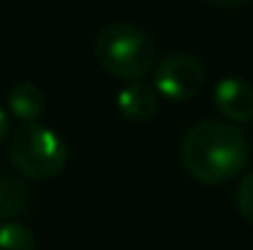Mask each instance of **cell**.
<instances>
[{
    "instance_id": "ba28073f",
    "label": "cell",
    "mask_w": 253,
    "mask_h": 250,
    "mask_svg": "<svg viewBox=\"0 0 253 250\" xmlns=\"http://www.w3.org/2000/svg\"><path fill=\"white\" fill-rule=\"evenodd\" d=\"M30 191L15 174L0 172V221H12L27 211Z\"/></svg>"
},
{
    "instance_id": "7a4b0ae2",
    "label": "cell",
    "mask_w": 253,
    "mask_h": 250,
    "mask_svg": "<svg viewBox=\"0 0 253 250\" xmlns=\"http://www.w3.org/2000/svg\"><path fill=\"white\" fill-rule=\"evenodd\" d=\"M98 64L116 79L135 81L153 74L158 64V47L150 35L130 22H113L103 27L93 44Z\"/></svg>"
},
{
    "instance_id": "9c48e42d",
    "label": "cell",
    "mask_w": 253,
    "mask_h": 250,
    "mask_svg": "<svg viewBox=\"0 0 253 250\" xmlns=\"http://www.w3.org/2000/svg\"><path fill=\"white\" fill-rule=\"evenodd\" d=\"M0 250H35V233L20 221H5L0 226Z\"/></svg>"
},
{
    "instance_id": "8992f818",
    "label": "cell",
    "mask_w": 253,
    "mask_h": 250,
    "mask_svg": "<svg viewBox=\"0 0 253 250\" xmlns=\"http://www.w3.org/2000/svg\"><path fill=\"white\" fill-rule=\"evenodd\" d=\"M158 88L145 83L143 79L128 81V86H123L118 91V108L121 113L133 120V123H148L155 118L158 113Z\"/></svg>"
},
{
    "instance_id": "30bf717a",
    "label": "cell",
    "mask_w": 253,
    "mask_h": 250,
    "mask_svg": "<svg viewBox=\"0 0 253 250\" xmlns=\"http://www.w3.org/2000/svg\"><path fill=\"white\" fill-rule=\"evenodd\" d=\"M236 206H239V214L253 226V169L246 172L239 181V189H236Z\"/></svg>"
},
{
    "instance_id": "3957f363",
    "label": "cell",
    "mask_w": 253,
    "mask_h": 250,
    "mask_svg": "<svg viewBox=\"0 0 253 250\" xmlns=\"http://www.w3.org/2000/svg\"><path fill=\"white\" fill-rule=\"evenodd\" d=\"M10 162L27 179H54L67 167V145L52 128L25 123L10 138Z\"/></svg>"
},
{
    "instance_id": "277c9868",
    "label": "cell",
    "mask_w": 253,
    "mask_h": 250,
    "mask_svg": "<svg viewBox=\"0 0 253 250\" xmlns=\"http://www.w3.org/2000/svg\"><path fill=\"white\" fill-rule=\"evenodd\" d=\"M153 86L169 101H189L204 86V67L187 52L168 54L153 69Z\"/></svg>"
},
{
    "instance_id": "6da1fadb",
    "label": "cell",
    "mask_w": 253,
    "mask_h": 250,
    "mask_svg": "<svg viewBox=\"0 0 253 250\" xmlns=\"http://www.w3.org/2000/svg\"><path fill=\"white\" fill-rule=\"evenodd\" d=\"M249 140L234 123L202 120L182 140V165L192 179L219 186L236 179L249 162Z\"/></svg>"
},
{
    "instance_id": "52a82bcc",
    "label": "cell",
    "mask_w": 253,
    "mask_h": 250,
    "mask_svg": "<svg viewBox=\"0 0 253 250\" xmlns=\"http://www.w3.org/2000/svg\"><path fill=\"white\" fill-rule=\"evenodd\" d=\"M7 110L22 123H35L44 110V93L32 81H20L7 91Z\"/></svg>"
},
{
    "instance_id": "5b68a950",
    "label": "cell",
    "mask_w": 253,
    "mask_h": 250,
    "mask_svg": "<svg viewBox=\"0 0 253 250\" xmlns=\"http://www.w3.org/2000/svg\"><path fill=\"white\" fill-rule=\"evenodd\" d=\"M214 106L229 123L253 120V86L239 76H226L214 86Z\"/></svg>"
},
{
    "instance_id": "8fae6325",
    "label": "cell",
    "mask_w": 253,
    "mask_h": 250,
    "mask_svg": "<svg viewBox=\"0 0 253 250\" xmlns=\"http://www.w3.org/2000/svg\"><path fill=\"white\" fill-rule=\"evenodd\" d=\"M209 5H216V7H239V5H246L251 0H207Z\"/></svg>"
},
{
    "instance_id": "7c38bea8",
    "label": "cell",
    "mask_w": 253,
    "mask_h": 250,
    "mask_svg": "<svg viewBox=\"0 0 253 250\" xmlns=\"http://www.w3.org/2000/svg\"><path fill=\"white\" fill-rule=\"evenodd\" d=\"M7 133H10V120H7L5 110L0 108V145H2V140L7 138Z\"/></svg>"
}]
</instances>
